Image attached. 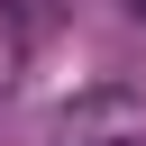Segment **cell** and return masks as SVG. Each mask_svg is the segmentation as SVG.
<instances>
[{"label":"cell","instance_id":"cell-1","mask_svg":"<svg viewBox=\"0 0 146 146\" xmlns=\"http://www.w3.org/2000/svg\"><path fill=\"white\" fill-rule=\"evenodd\" d=\"M18 64H27V18H18V0H0V91L18 82Z\"/></svg>","mask_w":146,"mask_h":146},{"label":"cell","instance_id":"cell-2","mask_svg":"<svg viewBox=\"0 0 146 146\" xmlns=\"http://www.w3.org/2000/svg\"><path fill=\"white\" fill-rule=\"evenodd\" d=\"M137 18H146V0H137Z\"/></svg>","mask_w":146,"mask_h":146}]
</instances>
